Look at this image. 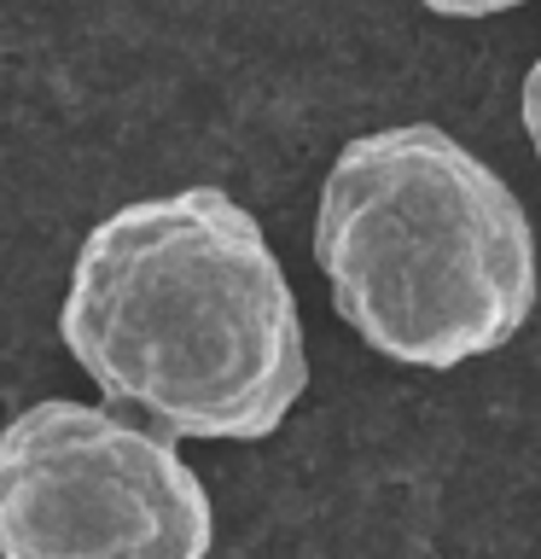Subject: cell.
I'll return each mask as SVG.
<instances>
[{
  "label": "cell",
  "mask_w": 541,
  "mask_h": 559,
  "mask_svg": "<svg viewBox=\"0 0 541 559\" xmlns=\"http://www.w3.org/2000/svg\"><path fill=\"white\" fill-rule=\"evenodd\" d=\"M518 111H524V134H530V146L541 157V59L524 70V94H518Z\"/></svg>",
  "instance_id": "obj_4"
},
{
  "label": "cell",
  "mask_w": 541,
  "mask_h": 559,
  "mask_svg": "<svg viewBox=\"0 0 541 559\" xmlns=\"http://www.w3.org/2000/svg\"><path fill=\"white\" fill-rule=\"evenodd\" d=\"M338 314L396 367L495 356L536 314V234L518 192L436 122L356 134L314 204Z\"/></svg>",
  "instance_id": "obj_2"
},
{
  "label": "cell",
  "mask_w": 541,
  "mask_h": 559,
  "mask_svg": "<svg viewBox=\"0 0 541 559\" xmlns=\"http://www.w3.org/2000/svg\"><path fill=\"white\" fill-rule=\"evenodd\" d=\"M59 338L111 408L169 443H262L309 391L291 280L227 187L134 199L87 227Z\"/></svg>",
  "instance_id": "obj_1"
},
{
  "label": "cell",
  "mask_w": 541,
  "mask_h": 559,
  "mask_svg": "<svg viewBox=\"0 0 541 559\" xmlns=\"http://www.w3.org/2000/svg\"><path fill=\"white\" fill-rule=\"evenodd\" d=\"M216 513L164 431L47 396L0 431V559H209Z\"/></svg>",
  "instance_id": "obj_3"
},
{
  "label": "cell",
  "mask_w": 541,
  "mask_h": 559,
  "mask_svg": "<svg viewBox=\"0 0 541 559\" xmlns=\"http://www.w3.org/2000/svg\"><path fill=\"white\" fill-rule=\"evenodd\" d=\"M419 7L436 12V17H495V12L524 7V0H419Z\"/></svg>",
  "instance_id": "obj_5"
}]
</instances>
